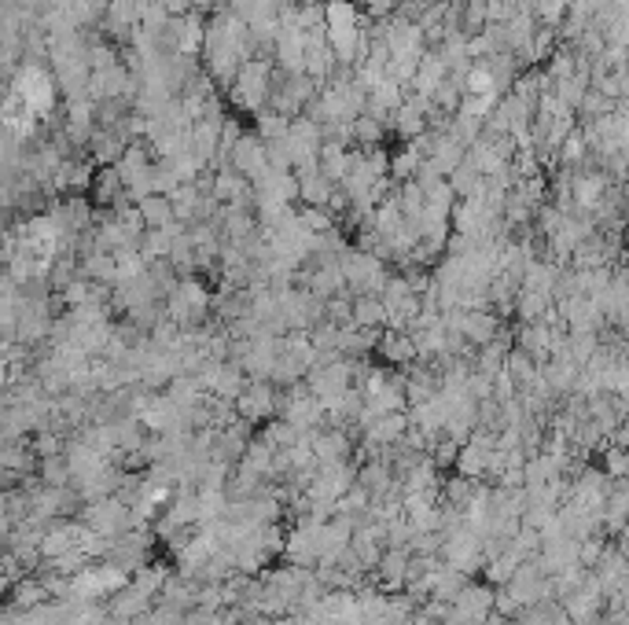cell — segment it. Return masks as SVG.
Returning <instances> with one entry per match:
<instances>
[{
	"mask_svg": "<svg viewBox=\"0 0 629 625\" xmlns=\"http://www.w3.org/2000/svg\"><path fill=\"white\" fill-rule=\"evenodd\" d=\"M126 589V570L122 567H96V570H82L74 581V593L82 600H93V596H107V593H122Z\"/></svg>",
	"mask_w": 629,
	"mask_h": 625,
	"instance_id": "6da1fadb",
	"label": "cell"
},
{
	"mask_svg": "<svg viewBox=\"0 0 629 625\" xmlns=\"http://www.w3.org/2000/svg\"><path fill=\"white\" fill-rule=\"evenodd\" d=\"M435 107L427 96H420V92H409L405 96V103L398 107V114H394V122H390V129H394L398 136H405V144L412 140V136H420V133H427V110Z\"/></svg>",
	"mask_w": 629,
	"mask_h": 625,
	"instance_id": "7a4b0ae2",
	"label": "cell"
},
{
	"mask_svg": "<svg viewBox=\"0 0 629 625\" xmlns=\"http://www.w3.org/2000/svg\"><path fill=\"white\" fill-rule=\"evenodd\" d=\"M449 77V66H446V59H442V52L439 48H427V56L420 59V70H416V82H412V92H420V96H427V100H435V92H439V85Z\"/></svg>",
	"mask_w": 629,
	"mask_h": 625,
	"instance_id": "3957f363",
	"label": "cell"
},
{
	"mask_svg": "<svg viewBox=\"0 0 629 625\" xmlns=\"http://www.w3.org/2000/svg\"><path fill=\"white\" fill-rule=\"evenodd\" d=\"M379 357L386 365H405L412 357H420V349H416V335L412 331H394V328H386L383 339H379Z\"/></svg>",
	"mask_w": 629,
	"mask_h": 625,
	"instance_id": "277c9868",
	"label": "cell"
},
{
	"mask_svg": "<svg viewBox=\"0 0 629 625\" xmlns=\"http://www.w3.org/2000/svg\"><path fill=\"white\" fill-rule=\"evenodd\" d=\"M269 409H272V386H265V379L247 383V390L235 398V412L244 419H261Z\"/></svg>",
	"mask_w": 629,
	"mask_h": 625,
	"instance_id": "5b68a950",
	"label": "cell"
},
{
	"mask_svg": "<svg viewBox=\"0 0 629 625\" xmlns=\"http://www.w3.org/2000/svg\"><path fill=\"white\" fill-rule=\"evenodd\" d=\"M353 324L358 328H386L390 324V309L379 295H358L353 298Z\"/></svg>",
	"mask_w": 629,
	"mask_h": 625,
	"instance_id": "8992f818",
	"label": "cell"
},
{
	"mask_svg": "<svg viewBox=\"0 0 629 625\" xmlns=\"http://www.w3.org/2000/svg\"><path fill=\"white\" fill-rule=\"evenodd\" d=\"M122 195H126V184H122V177H118V170L114 166H103L100 173H96V180H93V199L100 203V207H118L122 203Z\"/></svg>",
	"mask_w": 629,
	"mask_h": 625,
	"instance_id": "52a82bcc",
	"label": "cell"
},
{
	"mask_svg": "<svg viewBox=\"0 0 629 625\" xmlns=\"http://www.w3.org/2000/svg\"><path fill=\"white\" fill-rule=\"evenodd\" d=\"M137 207H140L147 228H170V224L177 221V210H173V199H170V195H147V199L137 203Z\"/></svg>",
	"mask_w": 629,
	"mask_h": 625,
	"instance_id": "ba28073f",
	"label": "cell"
},
{
	"mask_svg": "<svg viewBox=\"0 0 629 625\" xmlns=\"http://www.w3.org/2000/svg\"><path fill=\"white\" fill-rule=\"evenodd\" d=\"M383 136H386V126L379 119H372V114H358L353 119V147H383Z\"/></svg>",
	"mask_w": 629,
	"mask_h": 625,
	"instance_id": "9c48e42d",
	"label": "cell"
},
{
	"mask_svg": "<svg viewBox=\"0 0 629 625\" xmlns=\"http://www.w3.org/2000/svg\"><path fill=\"white\" fill-rule=\"evenodd\" d=\"M291 122L295 119H288V114H280V110H258L254 114V126H258V136L269 144V140H284L288 133H291Z\"/></svg>",
	"mask_w": 629,
	"mask_h": 625,
	"instance_id": "30bf717a",
	"label": "cell"
},
{
	"mask_svg": "<svg viewBox=\"0 0 629 625\" xmlns=\"http://www.w3.org/2000/svg\"><path fill=\"white\" fill-rule=\"evenodd\" d=\"M420 163H423V154H416V151L405 144V151L390 154V180H394V184L416 180V173H420Z\"/></svg>",
	"mask_w": 629,
	"mask_h": 625,
	"instance_id": "8fae6325",
	"label": "cell"
},
{
	"mask_svg": "<svg viewBox=\"0 0 629 625\" xmlns=\"http://www.w3.org/2000/svg\"><path fill=\"white\" fill-rule=\"evenodd\" d=\"M464 92H467V96H486V92H497V77H493V70H490V63H486V59H479L475 66L467 70V77H464Z\"/></svg>",
	"mask_w": 629,
	"mask_h": 625,
	"instance_id": "7c38bea8",
	"label": "cell"
},
{
	"mask_svg": "<svg viewBox=\"0 0 629 625\" xmlns=\"http://www.w3.org/2000/svg\"><path fill=\"white\" fill-rule=\"evenodd\" d=\"M486 26H490V4H486V0H467V4H464V33L475 37Z\"/></svg>",
	"mask_w": 629,
	"mask_h": 625,
	"instance_id": "4fadbf2b",
	"label": "cell"
},
{
	"mask_svg": "<svg viewBox=\"0 0 629 625\" xmlns=\"http://www.w3.org/2000/svg\"><path fill=\"white\" fill-rule=\"evenodd\" d=\"M600 188H604V180L600 177H585V180H578V203H597V195H600Z\"/></svg>",
	"mask_w": 629,
	"mask_h": 625,
	"instance_id": "5bb4252c",
	"label": "cell"
},
{
	"mask_svg": "<svg viewBox=\"0 0 629 625\" xmlns=\"http://www.w3.org/2000/svg\"><path fill=\"white\" fill-rule=\"evenodd\" d=\"M56 449H59V438H56V435H45L41 442H37V453H45V456L56 453Z\"/></svg>",
	"mask_w": 629,
	"mask_h": 625,
	"instance_id": "9a60e30c",
	"label": "cell"
},
{
	"mask_svg": "<svg viewBox=\"0 0 629 625\" xmlns=\"http://www.w3.org/2000/svg\"><path fill=\"white\" fill-rule=\"evenodd\" d=\"M563 154H567V159H578V154H581V140H571V144L563 147Z\"/></svg>",
	"mask_w": 629,
	"mask_h": 625,
	"instance_id": "2e32d148",
	"label": "cell"
}]
</instances>
